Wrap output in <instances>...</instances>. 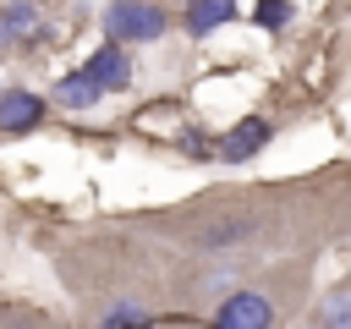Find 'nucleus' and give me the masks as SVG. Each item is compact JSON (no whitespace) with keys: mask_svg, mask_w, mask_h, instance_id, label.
Instances as JSON below:
<instances>
[{"mask_svg":"<svg viewBox=\"0 0 351 329\" xmlns=\"http://www.w3.org/2000/svg\"><path fill=\"white\" fill-rule=\"evenodd\" d=\"M263 143H269V121H263V115H247V121H236V126L219 137V154H225V159H252Z\"/></svg>","mask_w":351,"mask_h":329,"instance_id":"obj_4","label":"nucleus"},{"mask_svg":"<svg viewBox=\"0 0 351 329\" xmlns=\"http://www.w3.org/2000/svg\"><path fill=\"white\" fill-rule=\"evenodd\" d=\"M104 329H148V313H143V307H115V313L104 318Z\"/></svg>","mask_w":351,"mask_h":329,"instance_id":"obj_11","label":"nucleus"},{"mask_svg":"<svg viewBox=\"0 0 351 329\" xmlns=\"http://www.w3.org/2000/svg\"><path fill=\"white\" fill-rule=\"evenodd\" d=\"M104 27H110V38L143 44V38H159L165 33V11L159 5H143V0H115L110 16H104Z\"/></svg>","mask_w":351,"mask_h":329,"instance_id":"obj_1","label":"nucleus"},{"mask_svg":"<svg viewBox=\"0 0 351 329\" xmlns=\"http://www.w3.org/2000/svg\"><path fill=\"white\" fill-rule=\"evenodd\" d=\"M230 5H236V0H192V5H186V27H192V33H214V27L230 16Z\"/></svg>","mask_w":351,"mask_h":329,"instance_id":"obj_7","label":"nucleus"},{"mask_svg":"<svg viewBox=\"0 0 351 329\" xmlns=\"http://www.w3.org/2000/svg\"><path fill=\"white\" fill-rule=\"evenodd\" d=\"M285 16H291V5H285V0H258V27H269V33H274V27H285Z\"/></svg>","mask_w":351,"mask_h":329,"instance_id":"obj_10","label":"nucleus"},{"mask_svg":"<svg viewBox=\"0 0 351 329\" xmlns=\"http://www.w3.org/2000/svg\"><path fill=\"white\" fill-rule=\"evenodd\" d=\"M33 33H38V22H33L27 5H5V11H0V44H5V38H33Z\"/></svg>","mask_w":351,"mask_h":329,"instance_id":"obj_8","label":"nucleus"},{"mask_svg":"<svg viewBox=\"0 0 351 329\" xmlns=\"http://www.w3.org/2000/svg\"><path fill=\"white\" fill-rule=\"evenodd\" d=\"M93 99H99V88H93L88 71H71V77L55 82V104H66V110H88Z\"/></svg>","mask_w":351,"mask_h":329,"instance_id":"obj_6","label":"nucleus"},{"mask_svg":"<svg viewBox=\"0 0 351 329\" xmlns=\"http://www.w3.org/2000/svg\"><path fill=\"white\" fill-rule=\"evenodd\" d=\"M324 324H329V329H351V291H335V296L324 302Z\"/></svg>","mask_w":351,"mask_h":329,"instance_id":"obj_9","label":"nucleus"},{"mask_svg":"<svg viewBox=\"0 0 351 329\" xmlns=\"http://www.w3.org/2000/svg\"><path fill=\"white\" fill-rule=\"evenodd\" d=\"M88 77H93V88L104 93V88H126L132 82V55L126 49H115V44H104V49H93L88 55V66H82Z\"/></svg>","mask_w":351,"mask_h":329,"instance_id":"obj_3","label":"nucleus"},{"mask_svg":"<svg viewBox=\"0 0 351 329\" xmlns=\"http://www.w3.org/2000/svg\"><path fill=\"white\" fill-rule=\"evenodd\" d=\"M269 324H274V307L258 291H236L230 302H219V313H214L208 329H269Z\"/></svg>","mask_w":351,"mask_h":329,"instance_id":"obj_2","label":"nucleus"},{"mask_svg":"<svg viewBox=\"0 0 351 329\" xmlns=\"http://www.w3.org/2000/svg\"><path fill=\"white\" fill-rule=\"evenodd\" d=\"M44 121V99L38 93H0V132H27Z\"/></svg>","mask_w":351,"mask_h":329,"instance_id":"obj_5","label":"nucleus"}]
</instances>
